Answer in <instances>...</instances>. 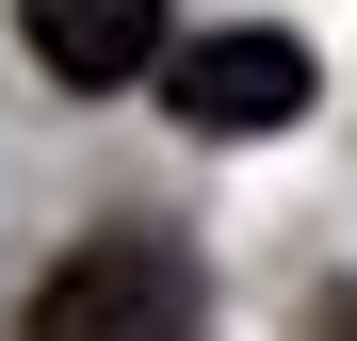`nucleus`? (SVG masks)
Returning a JSON list of instances; mask_svg holds the SVG:
<instances>
[{
	"label": "nucleus",
	"mask_w": 357,
	"mask_h": 341,
	"mask_svg": "<svg viewBox=\"0 0 357 341\" xmlns=\"http://www.w3.org/2000/svg\"><path fill=\"white\" fill-rule=\"evenodd\" d=\"M17 49H33L66 98H130L178 33H162V0H17Z\"/></svg>",
	"instance_id": "obj_3"
},
{
	"label": "nucleus",
	"mask_w": 357,
	"mask_h": 341,
	"mask_svg": "<svg viewBox=\"0 0 357 341\" xmlns=\"http://www.w3.org/2000/svg\"><path fill=\"white\" fill-rule=\"evenodd\" d=\"M17 341H195V260L146 244V227H98L82 260H49Z\"/></svg>",
	"instance_id": "obj_1"
},
{
	"label": "nucleus",
	"mask_w": 357,
	"mask_h": 341,
	"mask_svg": "<svg viewBox=\"0 0 357 341\" xmlns=\"http://www.w3.org/2000/svg\"><path fill=\"white\" fill-rule=\"evenodd\" d=\"M162 98H178V130H211V146H260L309 114V33H195V49H162Z\"/></svg>",
	"instance_id": "obj_2"
}]
</instances>
